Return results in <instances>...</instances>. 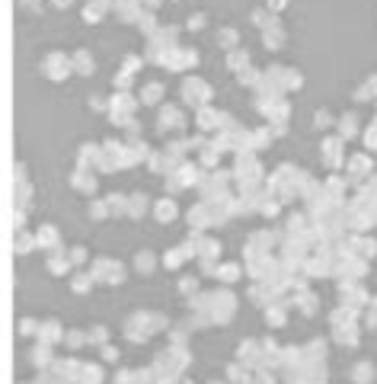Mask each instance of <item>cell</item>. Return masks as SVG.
Here are the masks:
<instances>
[{
	"label": "cell",
	"mask_w": 377,
	"mask_h": 384,
	"mask_svg": "<svg viewBox=\"0 0 377 384\" xmlns=\"http://www.w3.org/2000/svg\"><path fill=\"white\" fill-rule=\"evenodd\" d=\"M67 70H70V58H67V55H48V61H45V74H48V77L61 80Z\"/></svg>",
	"instance_id": "obj_1"
},
{
	"label": "cell",
	"mask_w": 377,
	"mask_h": 384,
	"mask_svg": "<svg viewBox=\"0 0 377 384\" xmlns=\"http://www.w3.org/2000/svg\"><path fill=\"white\" fill-rule=\"evenodd\" d=\"M96 266H99V269L90 272L93 279H106V282H115V279H118V282H121V266H115V262H109V259H99Z\"/></svg>",
	"instance_id": "obj_2"
},
{
	"label": "cell",
	"mask_w": 377,
	"mask_h": 384,
	"mask_svg": "<svg viewBox=\"0 0 377 384\" xmlns=\"http://www.w3.org/2000/svg\"><path fill=\"white\" fill-rule=\"evenodd\" d=\"M182 90H186V100L189 103H205V100H208V87H205V83L202 80H186V87H182Z\"/></svg>",
	"instance_id": "obj_3"
},
{
	"label": "cell",
	"mask_w": 377,
	"mask_h": 384,
	"mask_svg": "<svg viewBox=\"0 0 377 384\" xmlns=\"http://www.w3.org/2000/svg\"><path fill=\"white\" fill-rule=\"evenodd\" d=\"M103 10H109V0H90L87 10H83V16H87V19H99Z\"/></svg>",
	"instance_id": "obj_4"
},
{
	"label": "cell",
	"mask_w": 377,
	"mask_h": 384,
	"mask_svg": "<svg viewBox=\"0 0 377 384\" xmlns=\"http://www.w3.org/2000/svg\"><path fill=\"white\" fill-rule=\"evenodd\" d=\"M157 214H160V221H173V214H176V205L169 199H163L160 205H157Z\"/></svg>",
	"instance_id": "obj_5"
},
{
	"label": "cell",
	"mask_w": 377,
	"mask_h": 384,
	"mask_svg": "<svg viewBox=\"0 0 377 384\" xmlns=\"http://www.w3.org/2000/svg\"><path fill=\"white\" fill-rule=\"evenodd\" d=\"M74 64H77V70H80V74H90V70H93V64H90V55H87V52H77V55H74Z\"/></svg>",
	"instance_id": "obj_6"
},
{
	"label": "cell",
	"mask_w": 377,
	"mask_h": 384,
	"mask_svg": "<svg viewBox=\"0 0 377 384\" xmlns=\"http://www.w3.org/2000/svg\"><path fill=\"white\" fill-rule=\"evenodd\" d=\"M160 90H163L160 83H150L147 93H141V100H144V103H157V100H160Z\"/></svg>",
	"instance_id": "obj_7"
},
{
	"label": "cell",
	"mask_w": 377,
	"mask_h": 384,
	"mask_svg": "<svg viewBox=\"0 0 377 384\" xmlns=\"http://www.w3.org/2000/svg\"><path fill=\"white\" fill-rule=\"evenodd\" d=\"M217 42H221L224 48H237V32H234V29H224V32H221V39H217Z\"/></svg>",
	"instance_id": "obj_8"
},
{
	"label": "cell",
	"mask_w": 377,
	"mask_h": 384,
	"mask_svg": "<svg viewBox=\"0 0 377 384\" xmlns=\"http://www.w3.org/2000/svg\"><path fill=\"white\" fill-rule=\"evenodd\" d=\"M182 122V118H179V109H163V125H179Z\"/></svg>",
	"instance_id": "obj_9"
},
{
	"label": "cell",
	"mask_w": 377,
	"mask_h": 384,
	"mask_svg": "<svg viewBox=\"0 0 377 384\" xmlns=\"http://www.w3.org/2000/svg\"><path fill=\"white\" fill-rule=\"evenodd\" d=\"M138 266H141V272H150V266H154V253H138Z\"/></svg>",
	"instance_id": "obj_10"
},
{
	"label": "cell",
	"mask_w": 377,
	"mask_h": 384,
	"mask_svg": "<svg viewBox=\"0 0 377 384\" xmlns=\"http://www.w3.org/2000/svg\"><path fill=\"white\" fill-rule=\"evenodd\" d=\"M221 269H224V279H237V275H240L237 266H221Z\"/></svg>",
	"instance_id": "obj_11"
},
{
	"label": "cell",
	"mask_w": 377,
	"mask_h": 384,
	"mask_svg": "<svg viewBox=\"0 0 377 384\" xmlns=\"http://www.w3.org/2000/svg\"><path fill=\"white\" fill-rule=\"evenodd\" d=\"M70 4V0H55V7H67Z\"/></svg>",
	"instance_id": "obj_12"
},
{
	"label": "cell",
	"mask_w": 377,
	"mask_h": 384,
	"mask_svg": "<svg viewBox=\"0 0 377 384\" xmlns=\"http://www.w3.org/2000/svg\"><path fill=\"white\" fill-rule=\"evenodd\" d=\"M22 4H35V0H22Z\"/></svg>",
	"instance_id": "obj_13"
}]
</instances>
